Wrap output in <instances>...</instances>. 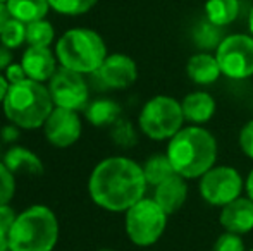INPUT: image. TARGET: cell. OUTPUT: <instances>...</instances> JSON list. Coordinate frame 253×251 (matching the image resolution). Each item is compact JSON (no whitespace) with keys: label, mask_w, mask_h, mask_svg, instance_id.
<instances>
[{"label":"cell","mask_w":253,"mask_h":251,"mask_svg":"<svg viewBox=\"0 0 253 251\" xmlns=\"http://www.w3.org/2000/svg\"><path fill=\"white\" fill-rule=\"evenodd\" d=\"M148 182L143 167L133 158L107 157L98 162L88 178V194L107 212H126L145 198Z\"/></svg>","instance_id":"cell-1"},{"label":"cell","mask_w":253,"mask_h":251,"mask_svg":"<svg viewBox=\"0 0 253 251\" xmlns=\"http://www.w3.org/2000/svg\"><path fill=\"white\" fill-rule=\"evenodd\" d=\"M166 153L177 176L200 179L215 165L219 144L207 127L190 124L170 138Z\"/></svg>","instance_id":"cell-2"},{"label":"cell","mask_w":253,"mask_h":251,"mask_svg":"<svg viewBox=\"0 0 253 251\" xmlns=\"http://www.w3.org/2000/svg\"><path fill=\"white\" fill-rule=\"evenodd\" d=\"M2 108L7 121L19 126L21 129L31 131L43 127L55 105L48 86L26 77L21 83L10 84Z\"/></svg>","instance_id":"cell-3"},{"label":"cell","mask_w":253,"mask_h":251,"mask_svg":"<svg viewBox=\"0 0 253 251\" xmlns=\"http://www.w3.org/2000/svg\"><path fill=\"white\" fill-rule=\"evenodd\" d=\"M59 220L47 205H31L17 215L9 231V251H53Z\"/></svg>","instance_id":"cell-4"},{"label":"cell","mask_w":253,"mask_h":251,"mask_svg":"<svg viewBox=\"0 0 253 251\" xmlns=\"http://www.w3.org/2000/svg\"><path fill=\"white\" fill-rule=\"evenodd\" d=\"M55 55L59 66L81 74H93L105 61L107 45L95 30L71 28L55 41Z\"/></svg>","instance_id":"cell-5"},{"label":"cell","mask_w":253,"mask_h":251,"mask_svg":"<svg viewBox=\"0 0 253 251\" xmlns=\"http://www.w3.org/2000/svg\"><path fill=\"white\" fill-rule=\"evenodd\" d=\"M181 102L169 95H155L138 114V129L153 141H169L184 127Z\"/></svg>","instance_id":"cell-6"},{"label":"cell","mask_w":253,"mask_h":251,"mask_svg":"<svg viewBox=\"0 0 253 251\" xmlns=\"http://www.w3.org/2000/svg\"><path fill=\"white\" fill-rule=\"evenodd\" d=\"M169 215L153 198H141L124 212V229L133 245L148 248L159 243L167 227Z\"/></svg>","instance_id":"cell-7"},{"label":"cell","mask_w":253,"mask_h":251,"mask_svg":"<svg viewBox=\"0 0 253 251\" xmlns=\"http://www.w3.org/2000/svg\"><path fill=\"white\" fill-rule=\"evenodd\" d=\"M245 191V179L231 165H213L198 179V193L205 203L222 208L240 198Z\"/></svg>","instance_id":"cell-8"},{"label":"cell","mask_w":253,"mask_h":251,"mask_svg":"<svg viewBox=\"0 0 253 251\" xmlns=\"http://www.w3.org/2000/svg\"><path fill=\"white\" fill-rule=\"evenodd\" d=\"M222 76L243 81L253 76V36L245 33L226 35L213 52Z\"/></svg>","instance_id":"cell-9"},{"label":"cell","mask_w":253,"mask_h":251,"mask_svg":"<svg viewBox=\"0 0 253 251\" xmlns=\"http://www.w3.org/2000/svg\"><path fill=\"white\" fill-rule=\"evenodd\" d=\"M47 86L55 107L78 112L84 110L90 104V86L84 79V74L81 72L59 66Z\"/></svg>","instance_id":"cell-10"},{"label":"cell","mask_w":253,"mask_h":251,"mask_svg":"<svg viewBox=\"0 0 253 251\" xmlns=\"http://www.w3.org/2000/svg\"><path fill=\"white\" fill-rule=\"evenodd\" d=\"M83 122L76 110L55 107L43 124L45 140L55 148H69L81 138Z\"/></svg>","instance_id":"cell-11"},{"label":"cell","mask_w":253,"mask_h":251,"mask_svg":"<svg viewBox=\"0 0 253 251\" xmlns=\"http://www.w3.org/2000/svg\"><path fill=\"white\" fill-rule=\"evenodd\" d=\"M93 76L109 90H126L138 79V66L126 54H109Z\"/></svg>","instance_id":"cell-12"},{"label":"cell","mask_w":253,"mask_h":251,"mask_svg":"<svg viewBox=\"0 0 253 251\" xmlns=\"http://www.w3.org/2000/svg\"><path fill=\"white\" fill-rule=\"evenodd\" d=\"M219 224L224 231L234 234H248L253 231V200L240 196L224 205L219 212Z\"/></svg>","instance_id":"cell-13"},{"label":"cell","mask_w":253,"mask_h":251,"mask_svg":"<svg viewBox=\"0 0 253 251\" xmlns=\"http://www.w3.org/2000/svg\"><path fill=\"white\" fill-rule=\"evenodd\" d=\"M21 64L26 71V76L40 83H48L59 69L57 55L50 47H28L23 52Z\"/></svg>","instance_id":"cell-14"},{"label":"cell","mask_w":253,"mask_h":251,"mask_svg":"<svg viewBox=\"0 0 253 251\" xmlns=\"http://www.w3.org/2000/svg\"><path fill=\"white\" fill-rule=\"evenodd\" d=\"M188 179L181 178V176L174 174L153 189V200L160 205L167 215H174L183 208L186 203L190 188H188Z\"/></svg>","instance_id":"cell-15"},{"label":"cell","mask_w":253,"mask_h":251,"mask_svg":"<svg viewBox=\"0 0 253 251\" xmlns=\"http://www.w3.org/2000/svg\"><path fill=\"white\" fill-rule=\"evenodd\" d=\"M184 121L193 126H203L215 115L217 104L215 98L205 90H195L184 95L181 100Z\"/></svg>","instance_id":"cell-16"},{"label":"cell","mask_w":253,"mask_h":251,"mask_svg":"<svg viewBox=\"0 0 253 251\" xmlns=\"http://www.w3.org/2000/svg\"><path fill=\"white\" fill-rule=\"evenodd\" d=\"M186 74L191 83L198 84V86H210L222 76V71H220L215 54H212V52H198V54L191 55L188 59Z\"/></svg>","instance_id":"cell-17"},{"label":"cell","mask_w":253,"mask_h":251,"mask_svg":"<svg viewBox=\"0 0 253 251\" xmlns=\"http://www.w3.org/2000/svg\"><path fill=\"white\" fill-rule=\"evenodd\" d=\"M3 164L9 167V171L16 174H30V176H42L45 171V165L42 158L35 151L26 146H10L3 155Z\"/></svg>","instance_id":"cell-18"},{"label":"cell","mask_w":253,"mask_h":251,"mask_svg":"<svg viewBox=\"0 0 253 251\" xmlns=\"http://www.w3.org/2000/svg\"><path fill=\"white\" fill-rule=\"evenodd\" d=\"M121 105L112 98H97L84 108V117L95 127H110L121 119Z\"/></svg>","instance_id":"cell-19"},{"label":"cell","mask_w":253,"mask_h":251,"mask_svg":"<svg viewBox=\"0 0 253 251\" xmlns=\"http://www.w3.org/2000/svg\"><path fill=\"white\" fill-rule=\"evenodd\" d=\"M5 3L10 12V17L24 24L45 19L48 10H50L48 0H7Z\"/></svg>","instance_id":"cell-20"},{"label":"cell","mask_w":253,"mask_h":251,"mask_svg":"<svg viewBox=\"0 0 253 251\" xmlns=\"http://www.w3.org/2000/svg\"><path fill=\"white\" fill-rule=\"evenodd\" d=\"M224 36L226 35L222 33V26H217L207 17H203L191 31V40L200 52H215Z\"/></svg>","instance_id":"cell-21"},{"label":"cell","mask_w":253,"mask_h":251,"mask_svg":"<svg viewBox=\"0 0 253 251\" xmlns=\"http://www.w3.org/2000/svg\"><path fill=\"white\" fill-rule=\"evenodd\" d=\"M240 14V0H207L205 17L217 26H229Z\"/></svg>","instance_id":"cell-22"},{"label":"cell","mask_w":253,"mask_h":251,"mask_svg":"<svg viewBox=\"0 0 253 251\" xmlns=\"http://www.w3.org/2000/svg\"><path fill=\"white\" fill-rule=\"evenodd\" d=\"M141 167H143V174H145V179H147L148 186H153V188L159 186L160 182H164L166 179H169L170 176L176 174L169 157H167V153L150 155Z\"/></svg>","instance_id":"cell-23"},{"label":"cell","mask_w":253,"mask_h":251,"mask_svg":"<svg viewBox=\"0 0 253 251\" xmlns=\"http://www.w3.org/2000/svg\"><path fill=\"white\" fill-rule=\"evenodd\" d=\"M53 40H55V30L50 21L40 19L26 24L28 47H50Z\"/></svg>","instance_id":"cell-24"},{"label":"cell","mask_w":253,"mask_h":251,"mask_svg":"<svg viewBox=\"0 0 253 251\" xmlns=\"http://www.w3.org/2000/svg\"><path fill=\"white\" fill-rule=\"evenodd\" d=\"M110 140L119 148H133L138 143V131L133 122L121 117L110 126Z\"/></svg>","instance_id":"cell-25"},{"label":"cell","mask_w":253,"mask_h":251,"mask_svg":"<svg viewBox=\"0 0 253 251\" xmlns=\"http://www.w3.org/2000/svg\"><path fill=\"white\" fill-rule=\"evenodd\" d=\"M0 43L5 45L10 50L21 48L23 43H26V24L10 17L3 30L0 31Z\"/></svg>","instance_id":"cell-26"},{"label":"cell","mask_w":253,"mask_h":251,"mask_svg":"<svg viewBox=\"0 0 253 251\" xmlns=\"http://www.w3.org/2000/svg\"><path fill=\"white\" fill-rule=\"evenodd\" d=\"M48 3L53 12L60 16L76 17L90 12L98 3V0H48Z\"/></svg>","instance_id":"cell-27"},{"label":"cell","mask_w":253,"mask_h":251,"mask_svg":"<svg viewBox=\"0 0 253 251\" xmlns=\"http://www.w3.org/2000/svg\"><path fill=\"white\" fill-rule=\"evenodd\" d=\"M16 193V179L3 162H0V205L10 203Z\"/></svg>","instance_id":"cell-28"},{"label":"cell","mask_w":253,"mask_h":251,"mask_svg":"<svg viewBox=\"0 0 253 251\" xmlns=\"http://www.w3.org/2000/svg\"><path fill=\"white\" fill-rule=\"evenodd\" d=\"M212 251H247L245 241L241 239L240 234L224 231L213 243Z\"/></svg>","instance_id":"cell-29"},{"label":"cell","mask_w":253,"mask_h":251,"mask_svg":"<svg viewBox=\"0 0 253 251\" xmlns=\"http://www.w3.org/2000/svg\"><path fill=\"white\" fill-rule=\"evenodd\" d=\"M238 144H240L245 157H248L250 160H253V119L245 122L243 127L240 129V134H238Z\"/></svg>","instance_id":"cell-30"},{"label":"cell","mask_w":253,"mask_h":251,"mask_svg":"<svg viewBox=\"0 0 253 251\" xmlns=\"http://www.w3.org/2000/svg\"><path fill=\"white\" fill-rule=\"evenodd\" d=\"M17 212L14 210L12 207H10L9 203L7 205H0V229H2L3 232H7L9 234L10 227L14 225V222H16L17 218Z\"/></svg>","instance_id":"cell-31"},{"label":"cell","mask_w":253,"mask_h":251,"mask_svg":"<svg viewBox=\"0 0 253 251\" xmlns=\"http://www.w3.org/2000/svg\"><path fill=\"white\" fill-rule=\"evenodd\" d=\"M3 76L7 77V81H9L10 84H16V83H21V81L26 79V71H24L23 64H16L12 62L9 67H7L5 71H3Z\"/></svg>","instance_id":"cell-32"},{"label":"cell","mask_w":253,"mask_h":251,"mask_svg":"<svg viewBox=\"0 0 253 251\" xmlns=\"http://www.w3.org/2000/svg\"><path fill=\"white\" fill-rule=\"evenodd\" d=\"M19 138H21V127L12 124V122H9V124L0 129V140H2L3 143H9V144L16 143Z\"/></svg>","instance_id":"cell-33"},{"label":"cell","mask_w":253,"mask_h":251,"mask_svg":"<svg viewBox=\"0 0 253 251\" xmlns=\"http://www.w3.org/2000/svg\"><path fill=\"white\" fill-rule=\"evenodd\" d=\"M10 64H12V50L0 43V72H3Z\"/></svg>","instance_id":"cell-34"},{"label":"cell","mask_w":253,"mask_h":251,"mask_svg":"<svg viewBox=\"0 0 253 251\" xmlns=\"http://www.w3.org/2000/svg\"><path fill=\"white\" fill-rule=\"evenodd\" d=\"M9 19H10V12H9V9H7V3L0 2V31L3 30V26H5Z\"/></svg>","instance_id":"cell-35"},{"label":"cell","mask_w":253,"mask_h":251,"mask_svg":"<svg viewBox=\"0 0 253 251\" xmlns=\"http://www.w3.org/2000/svg\"><path fill=\"white\" fill-rule=\"evenodd\" d=\"M9 86H10V83L7 81V77L0 72V104H3V100H5V95H7V91H9Z\"/></svg>","instance_id":"cell-36"},{"label":"cell","mask_w":253,"mask_h":251,"mask_svg":"<svg viewBox=\"0 0 253 251\" xmlns=\"http://www.w3.org/2000/svg\"><path fill=\"white\" fill-rule=\"evenodd\" d=\"M245 193H247L248 198L253 200V169L248 172L247 179H245Z\"/></svg>","instance_id":"cell-37"},{"label":"cell","mask_w":253,"mask_h":251,"mask_svg":"<svg viewBox=\"0 0 253 251\" xmlns=\"http://www.w3.org/2000/svg\"><path fill=\"white\" fill-rule=\"evenodd\" d=\"M0 251H9V234L0 229Z\"/></svg>","instance_id":"cell-38"},{"label":"cell","mask_w":253,"mask_h":251,"mask_svg":"<svg viewBox=\"0 0 253 251\" xmlns=\"http://www.w3.org/2000/svg\"><path fill=\"white\" fill-rule=\"evenodd\" d=\"M248 28H250V35L253 36V7L250 10V16H248Z\"/></svg>","instance_id":"cell-39"},{"label":"cell","mask_w":253,"mask_h":251,"mask_svg":"<svg viewBox=\"0 0 253 251\" xmlns=\"http://www.w3.org/2000/svg\"><path fill=\"white\" fill-rule=\"evenodd\" d=\"M97 251H114V250H109V248H100V250H97Z\"/></svg>","instance_id":"cell-40"},{"label":"cell","mask_w":253,"mask_h":251,"mask_svg":"<svg viewBox=\"0 0 253 251\" xmlns=\"http://www.w3.org/2000/svg\"><path fill=\"white\" fill-rule=\"evenodd\" d=\"M0 2H7V0H0Z\"/></svg>","instance_id":"cell-41"},{"label":"cell","mask_w":253,"mask_h":251,"mask_svg":"<svg viewBox=\"0 0 253 251\" xmlns=\"http://www.w3.org/2000/svg\"><path fill=\"white\" fill-rule=\"evenodd\" d=\"M247 251H253V248H252V250H247Z\"/></svg>","instance_id":"cell-42"}]
</instances>
